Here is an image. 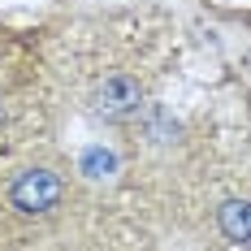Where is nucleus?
<instances>
[{
	"label": "nucleus",
	"instance_id": "f257e3e1",
	"mask_svg": "<svg viewBox=\"0 0 251 251\" xmlns=\"http://www.w3.org/2000/svg\"><path fill=\"white\" fill-rule=\"evenodd\" d=\"M61 200H65V182H61V174H52L44 165L22 169V174H13V182H9V203L22 217H48Z\"/></svg>",
	"mask_w": 251,
	"mask_h": 251
},
{
	"label": "nucleus",
	"instance_id": "f03ea898",
	"mask_svg": "<svg viewBox=\"0 0 251 251\" xmlns=\"http://www.w3.org/2000/svg\"><path fill=\"white\" fill-rule=\"evenodd\" d=\"M91 108H96V117H104V122H130L143 108V87L130 74H113V78H104V87L96 91Z\"/></svg>",
	"mask_w": 251,
	"mask_h": 251
},
{
	"label": "nucleus",
	"instance_id": "7ed1b4c3",
	"mask_svg": "<svg viewBox=\"0 0 251 251\" xmlns=\"http://www.w3.org/2000/svg\"><path fill=\"white\" fill-rule=\"evenodd\" d=\"M217 226L229 243H251V203L247 200H226L217 208Z\"/></svg>",
	"mask_w": 251,
	"mask_h": 251
}]
</instances>
